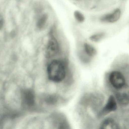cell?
<instances>
[{"instance_id": "6da1fadb", "label": "cell", "mask_w": 129, "mask_h": 129, "mask_svg": "<svg viewBox=\"0 0 129 129\" xmlns=\"http://www.w3.org/2000/svg\"><path fill=\"white\" fill-rule=\"evenodd\" d=\"M47 72L49 79L54 82L62 81L66 75V70L64 64L60 61H52L48 65Z\"/></svg>"}, {"instance_id": "7a4b0ae2", "label": "cell", "mask_w": 129, "mask_h": 129, "mask_svg": "<svg viewBox=\"0 0 129 129\" xmlns=\"http://www.w3.org/2000/svg\"><path fill=\"white\" fill-rule=\"evenodd\" d=\"M115 98L117 103L122 105L126 106L129 104V87L127 85L119 88L116 89Z\"/></svg>"}, {"instance_id": "3957f363", "label": "cell", "mask_w": 129, "mask_h": 129, "mask_svg": "<svg viewBox=\"0 0 129 129\" xmlns=\"http://www.w3.org/2000/svg\"><path fill=\"white\" fill-rule=\"evenodd\" d=\"M109 81L115 89H117L125 85V80L122 73L118 71H113L109 76Z\"/></svg>"}, {"instance_id": "277c9868", "label": "cell", "mask_w": 129, "mask_h": 129, "mask_svg": "<svg viewBox=\"0 0 129 129\" xmlns=\"http://www.w3.org/2000/svg\"><path fill=\"white\" fill-rule=\"evenodd\" d=\"M122 11L120 8H116L111 12L102 16L101 20L105 23H114L119 20L121 17Z\"/></svg>"}, {"instance_id": "5b68a950", "label": "cell", "mask_w": 129, "mask_h": 129, "mask_svg": "<svg viewBox=\"0 0 129 129\" xmlns=\"http://www.w3.org/2000/svg\"><path fill=\"white\" fill-rule=\"evenodd\" d=\"M60 47L58 41L55 37L50 38L48 42L46 48V55L48 58L54 57L59 51Z\"/></svg>"}, {"instance_id": "8992f818", "label": "cell", "mask_w": 129, "mask_h": 129, "mask_svg": "<svg viewBox=\"0 0 129 129\" xmlns=\"http://www.w3.org/2000/svg\"><path fill=\"white\" fill-rule=\"evenodd\" d=\"M117 108V102L115 97L111 95L102 110V114H107L116 111Z\"/></svg>"}, {"instance_id": "52a82bcc", "label": "cell", "mask_w": 129, "mask_h": 129, "mask_svg": "<svg viewBox=\"0 0 129 129\" xmlns=\"http://www.w3.org/2000/svg\"><path fill=\"white\" fill-rule=\"evenodd\" d=\"M119 128V126L117 122L111 118L105 120L101 125V128L103 129H117Z\"/></svg>"}, {"instance_id": "ba28073f", "label": "cell", "mask_w": 129, "mask_h": 129, "mask_svg": "<svg viewBox=\"0 0 129 129\" xmlns=\"http://www.w3.org/2000/svg\"><path fill=\"white\" fill-rule=\"evenodd\" d=\"M23 100L24 104L28 106H31L34 104V96L30 91H26L23 94Z\"/></svg>"}, {"instance_id": "9c48e42d", "label": "cell", "mask_w": 129, "mask_h": 129, "mask_svg": "<svg viewBox=\"0 0 129 129\" xmlns=\"http://www.w3.org/2000/svg\"><path fill=\"white\" fill-rule=\"evenodd\" d=\"M48 20V16L47 14H43L39 18L37 23V27L39 29H43L47 23Z\"/></svg>"}, {"instance_id": "30bf717a", "label": "cell", "mask_w": 129, "mask_h": 129, "mask_svg": "<svg viewBox=\"0 0 129 129\" xmlns=\"http://www.w3.org/2000/svg\"><path fill=\"white\" fill-rule=\"evenodd\" d=\"M84 47L85 51L88 55L93 56L96 54V50L91 45L85 43L84 44Z\"/></svg>"}, {"instance_id": "8fae6325", "label": "cell", "mask_w": 129, "mask_h": 129, "mask_svg": "<svg viewBox=\"0 0 129 129\" xmlns=\"http://www.w3.org/2000/svg\"><path fill=\"white\" fill-rule=\"evenodd\" d=\"M105 34L104 33H99L95 35H93L91 37V39L94 41H100L104 37Z\"/></svg>"}, {"instance_id": "7c38bea8", "label": "cell", "mask_w": 129, "mask_h": 129, "mask_svg": "<svg viewBox=\"0 0 129 129\" xmlns=\"http://www.w3.org/2000/svg\"><path fill=\"white\" fill-rule=\"evenodd\" d=\"M74 15L76 19L79 22H82L84 21L85 17L83 14L79 11H75L74 13Z\"/></svg>"}]
</instances>
